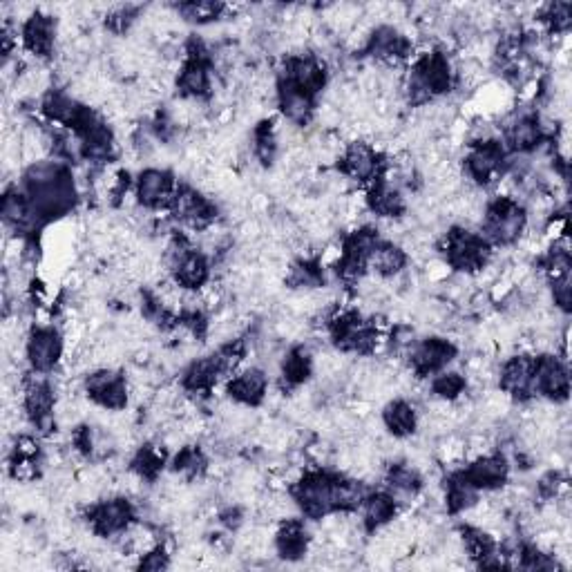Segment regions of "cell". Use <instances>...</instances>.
Instances as JSON below:
<instances>
[{
    "label": "cell",
    "instance_id": "obj_1",
    "mask_svg": "<svg viewBox=\"0 0 572 572\" xmlns=\"http://www.w3.org/2000/svg\"><path fill=\"white\" fill-rule=\"evenodd\" d=\"M443 251L447 257V266H452L459 273L474 275L481 273L490 264L492 244L483 235H476L459 226L445 235Z\"/></svg>",
    "mask_w": 572,
    "mask_h": 572
},
{
    "label": "cell",
    "instance_id": "obj_2",
    "mask_svg": "<svg viewBox=\"0 0 572 572\" xmlns=\"http://www.w3.org/2000/svg\"><path fill=\"white\" fill-rule=\"evenodd\" d=\"M483 233L490 244L510 246L528 228V213L512 197H497L483 211Z\"/></svg>",
    "mask_w": 572,
    "mask_h": 572
},
{
    "label": "cell",
    "instance_id": "obj_3",
    "mask_svg": "<svg viewBox=\"0 0 572 572\" xmlns=\"http://www.w3.org/2000/svg\"><path fill=\"white\" fill-rule=\"evenodd\" d=\"M333 481L336 476L329 472H307L293 483L291 497L309 519L322 521L333 514Z\"/></svg>",
    "mask_w": 572,
    "mask_h": 572
},
{
    "label": "cell",
    "instance_id": "obj_4",
    "mask_svg": "<svg viewBox=\"0 0 572 572\" xmlns=\"http://www.w3.org/2000/svg\"><path fill=\"white\" fill-rule=\"evenodd\" d=\"M23 409L27 421H30L38 434L50 436L56 427V394L50 380H45L43 374H34L25 380L23 385Z\"/></svg>",
    "mask_w": 572,
    "mask_h": 572
},
{
    "label": "cell",
    "instance_id": "obj_5",
    "mask_svg": "<svg viewBox=\"0 0 572 572\" xmlns=\"http://www.w3.org/2000/svg\"><path fill=\"white\" fill-rule=\"evenodd\" d=\"M85 394L106 412H123L130 400V385L123 371L103 367L85 378Z\"/></svg>",
    "mask_w": 572,
    "mask_h": 572
},
{
    "label": "cell",
    "instance_id": "obj_6",
    "mask_svg": "<svg viewBox=\"0 0 572 572\" xmlns=\"http://www.w3.org/2000/svg\"><path fill=\"white\" fill-rule=\"evenodd\" d=\"M470 152L465 157V175L472 179L476 186H490L492 181L501 179L503 164H505V150L497 139L470 143Z\"/></svg>",
    "mask_w": 572,
    "mask_h": 572
},
{
    "label": "cell",
    "instance_id": "obj_7",
    "mask_svg": "<svg viewBox=\"0 0 572 572\" xmlns=\"http://www.w3.org/2000/svg\"><path fill=\"white\" fill-rule=\"evenodd\" d=\"M88 521L99 537H121L135 523V508L126 497H114L94 503L88 510Z\"/></svg>",
    "mask_w": 572,
    "mask_h": 572
},
{
    "label": "cell",
    "instance_id": "obj_8",
    "mask_svg": "<svg viewBox=\"0 0 572 572\" xmlns=\"http://www.w3.org/2000/svg\"><path fill=\"white\" fill-rule=\"evenodd\" d=\"M170 211H173L175 219L181 224L188 226L190 231L202 233L206 228H211L217 219V208L208 202L204 195H199L195 188H177V195L170 202Z\"/></svg>",
    "mask_w": 572,
    "mask_h": 572
},
{
    "label": "cell",
    "instance_id": "obj_9",
    "mask_svg": "<svg viewBox=\"0 0 572 572\" xmlns=\"http://www.w3.org/2000/svg\"><path fill=\"white\" fill-rule=\"evenodd\" d=\"M454 342L445 338H427L421 342H414V347L409 349V367H412L418 378L441 374V371L450 365L456 358Z\"/></svg>",
    "mask_w": 572,
    "mask_h": 572
},
{
    "label": "cell",
    "instance_id": "obj_10",
    "mask_svg": "<svg viewBox=\"0 0 572 572\" xmlns=\"http://www.w3.org/2000/svg\"><path fill=\"white\" fill-rule=\"evenodd\" d=\"M570 392V376L564 360L552 354L535 358V394L546 396L550 403H566Z\"/></svg>",
    "mask_w": 572,
    "mask_h": 572
},
{
    "label": "cell",
    "instance_id": "obj_11",
    "mask_svg": "<svg viewBox=\"0 0 572 572\" xmlns=\"http://www.w3.org/2000/svg\"><path fill=\"white\" fill-rule=\"evenodd\" d=\"M338 170L351 181L367 184V181H376L380 177V159L367 141L356 139L342 150L338 157Z\"/></svg>",
    "mask_w": 572,
    "mask_h": 572
},
{
    "label": "cell",
    "instance_id": "obj_12",
    "mask_svg": "<svg viewBox=\"0 0 572 572\" xmlns=\"http://www.w3.org/2000/svg\"><path fill=\"white\" fill-rule=\"evenodd\" d=\"M177 188L173 173L161 168H148L137 179V202L150 211L168 208L177 195Z\"/></svg>",
    "mask_w": 572,
    "mask_h": 572
},
{
    "label": "cell",
    "instance_id": "obj_13",
    "mask_svg": "<svg viewBox=\"0 0 572 572\" xmlns=\"http://www.w3.org/2000/svg\"><path fill=\"white\" fill-rule=\"evenodd\" d=\"M499 387L510 398L530 400L535 396V358L517 354L505 360L499 374Z\"/></svg>",
    "mask_w": 572,
    "mask_h": 572
},
{
    "label": "cell",
    "instance_id": "obj_14",
    "mask_svg": "<svg viewBox=\"0 0 572 572\" xmlns=\"http://www.w3.org/2000/svg\"><path fill=\"white\" fill-rule=\"evenodd\" d=\"M25 356L30 367L36 374H47L52 371L63 356V340L59 336V331L54 329H36L30 333V340L25 345Z\"/></svg>",
    "mask_w": 572,
    "mask_h": 572
},
{
    "label": "cell",
    "instance_id": "obj_15",
    "mask_svg": "<svg viewBox=\"0 0 572 572\" xmlns=\"http://www.w3.org/2000/svg\"><path fill=\"white\" fill-rule=\"evenodd\" d=\"M282 81L307 92L309 97H316L318 92L324 90V85H327V70H324V65L311 54L291 56L284 65Z\"/></svg>",
    "mask_w": 572,
    "mask_h": 572
},
{
    "label": "cell",
    "instance_id": "obj_16",
    "mask_svg": "<svg viewBox=\"0 0 572 572\" xmlns=\"http://www.w3.org/2000/svg\"><path fill=\"white\" fill-rule=\"evenodd\" d=\"M476 490H499L508 483L510 465L503 454H483L472 459L470 467L463 472Z\"/></svg>",
    "mask_w": 572,
    "mask_h": 572
},
{
    "label": "cell",
    "instance_id": "obj_17",
    "mask_svg": "<svg viewBox=\"0 0 572 572\" xmlns=\"http://www.w3.org/2000/svg\"><path fill=\"white\" fill-rule=\"evenodd\" d=\"M226 394L233 403L242 407H257L264 403L266 394H269V376L262 369H244L242 374L233 376L226 385Z\"/></svg>",
    "mask_w": 572,
    "mask_h": 572
},
{
    "label": "cell",
    "instance_id": "obj_18",
    "mask_svg": "<svg viewBox=\"0 0 572 572\" xmlns=\"http://www.w3.org/2000/svg\"><path fill=\"white\" fill-rule=\"evenodd\" d=\"M56 43V21L50 14L34 12L23 25V45L36 59H50Z\"/></svg>",
    "mask_w": 572,
    "mask_h": 572
},
{
    "label": "cell",
    "instance_id": "obj_19",
    "mask_svg": "<svg viewBox=\"0 0 572 572\" xmlns=\"http://www.w3.org/2000/svg\"><path fill=\"white\" fill-rule=\"evenodd\" d=\"M275 550L286 561H298L311 548V535L300 519L286 517L275 530Z\"/></svg>",
    "mask_w": 572,
    "mask_h": 572
},
{
    "label": "cell",
    "instance_id": "obj_20",
    "mask_svg": "<svg viewBox=\"0 0 572 572\" xmlns=\"http://www.w3.org/2000/svg\"><path fill=\"white\" fill-rule=\"evenodd\" d=\"M414 70L421 76L432 97H441V94H447L452 90L454 72L443 52L423 54V59L414 65Z\"/></svg>",
    "mask_w": 572,
    "mask_h": 572
},
{
    "label": "cell",
    "instance_id": "obj_21",
    "mask_svg": "<svg viewBox=\"0 0 572 572\" xmlns=\"http://www.w3.org/2000/svg\"><path fill=\"white\" fill-rule=\"evenodd\" d=\"M175 278V284H179L184 291H202L211 278V264H208L206 255L195 249H190L181 260L170 269Z\"/></svg>",
    "mask_w": 572,
    "mask_h": 572
},
{
    "label": "cell",
    "instance_id": "obj_22",
    "mask_svg": "<svg viewBox=\"0 0 572 572\" xmlns=\"http://www.w3.org/2000/svg\"><path fill=\"white\" fill-rule=\"evenodd\" d=\"M219 378H224V371L222 365H219V358L217 354L213 356H206V358H199L195 360L193 365L186 369L184 374V389L190 394H211L215 385L219 383Z\"/></svg>",
    "mask_w": 572,
    "mask_h": 572
},
{
    "label": "cell",
    "instance_id": "obj_23",
    "mask_svg": "<svg viewBox=\"0 0 572 572\" xmlns=\"http://www.w3.org/2000/svg\"><path fill=\"white\" fill-rule=\"evenodd\" d=\"M407 266V253L403 246L394 242H378V246L371 251L367 260V273H374L383 280H394L396 275L405 271Z\"/></svg>",
    "mask_w": 572,
    "mask_h": 572
},
{
    "label": "cell",
    "instance_id": "obj_24",
    "mask_svg": "<svg viewBox=\"0 0 572 572\" xmlns=\"http://www.w3.org/2000/svg\"><path fill=\"white\" fill-rule=\"evenodd\" d=\"M278 103H280V110L286 117V121L293 123V126H307L313 117V110H316L313 97H309L307 92H302L295 88V85L284 83V81H280Z\"/></svg>",
    "mask_w": 572,
    "mask_h": 572
},
{
    "label": "cell",
    "instance_id": "obj_25",
    "mask_svg": "<svg viewBox=\"0 0 572 572\" xmlns=\"http://www.w3.org/2000/svg\"><path fill=\"white\" fill-rule=\"evenodd\" d=\"M398 512V503L389 492L367 494L362 501V526L367 532H376L387 523H392Z\"/></svg>",
    "mask_w": 572,
    "mask_h": 572
},
{
    "label": "cell",
    "instance_id": "obj_26",
    "mask_svg": "<svg viewBox=\"0 0 572 572\" xmlns=\"http://www.w3.org/2000/svg\"><path fill=\"white\" fill-rule=\"evenodd\" d=\"M41 110L50 121L74 128L76 123H79L81 114L85 112V106H81V103L70 97V94H65L61 90H50L45 94Z\"/></svg>",
    "mask_w": 572,
    "mask_h": 572
},
{
    "label": "cell",
    "instance_id": "obj_27",
    "mask_svg": "<svg viewBox=\"0 0 572 572\" xmlns=\"http://www.w3.org/2000/svg\"><path fill=\"white\" fill-rule=\"evenodd\" d=\"M383 425L394 438H407L418 429V414L412 403L398 398L383 409Z\"/></svg>",
    "mask_w": 572,
    "mask_h": 572
},
{
    "label": "cell",
    "instance_id": "obj_28",
    "mask_svg": "<svg viewBox=\"0 0 572 572\" xmlns=\"http://www.w3.org/2000/svg\"><path fill=\"white\" fill-rule=\"evenodd\" d=\"M311 374H313V356L304 347L291 349L289 354H286V358L282 360L280 385L284 392L286 389L302 387L304 383H307Z\"/></svg>",
    "mask_w": 572,
    "mask_h": 572
},
{
    "label": "cell",
    "instance_id": "obj_29",
    "mask_svg": "<svg viewBox=\"0 0 572 572\" xmlns=\"http://www.w3.org/2000/svg\"><path fill=\"white\" fill-rule=\"evenodd\" d=\"M479 501V490L467 481V476L452 474L445 483V510L450 514H463Z\"/></svg>",
    "mask_w": 572,
    "mask_h": 572
},
{
    "label": "cell",
    "instance_id": "obj_30",
    "mask_svg": "<svg viewBox=\"0 0 572 572\" xmlns=\"http://www.w3.org/2000/svg\"><path fill=\"white\" fill-rule=\"evenodd\" d=\"M166 465V450L161 445H143L132 459V472H135L141 481H157L161 470Z\"/></svg>",
    "mask_w": 572,
    "mask_h": 572
},
{
    "label": "cell",
    "instance_id": "obj_31",
    "mask_svg": "<svg viewBox=\"0 0 572 572\" xmlns=\"http://www.w3.org/2000/svg\"><path fill=\"white\" fill-rule=\"evenodd\" d=\"M208 470V459L197 445L181 447L173 461V474L184 476V479H199Z\"/></svg>",
    "mask_w": 572,
    "mask_h": 572
},
{
    "label": "cell",
    "instance_id": "obj_32",
    "mask_svg": "<svg viewBox=\"0 0 572 572\" xmlns=\"http://www.w3.org/2000/svg\"><path fill=\"white\" fill-rule=\"evenodd\" d=\"M286 282L291 284V289H298V291H313V289H320L322 282H324V275L318 262L313 260H298L295 264H291L289 269V278Z\"/></svg>",
    "mask_w": 572,
    "mask_h": 572
},
{
    "label": "cell",
    "instance_id": "obj_33",
    "mask_svg": "<svg viewBox=\"0 0 572 572\" xmlns=\"http://www.w3.org/2000/svg\"><path fill=\"white\" fill-rule=\"evenodd\" d=\"M467 389V380L459 371H441L432 383V394L438 400H447V403H456Z\"/></svg>",
    "mask_w": 572,
    "mask_h": 572
},
{
    "label": "cell",
    "instance_id": "obj_34",
    "mask_svg": "<svg viewBox=\"0 0 572 572\" xmlns=\"http://www.w3.org/2000/svg\"><path fill=\"white\" fill-rule=\"evenodd\" d=\"M224 12H226V5L222 3H184L177 7V14L184 18V21L197 23V25L215 23L222 18Z\"/></svg>",
    "mask_w": 572,
    "mask_h": 572
},
{
    "label": "cell",
    "instance_id": "obj_35",
    "mask_svg": "<svg viewBox=\"0 0 572 572\" xmlns=\"http://www.w3.org/2000/svg\"><path fill=\"white\" fill-rule=\"evenodd\" d=\"M570 16H572V7L568 3H555V5H548L546 12H543L541 21L546 23L552 32H568L570 27Z\"/></svg>",
    "mask_w": 572,
    "mask_h": 572
},
{
    "label": "cell",
    "instance_id": "obj_36",
    "mask_svg": "<svg viewBox=\"0 0 572 572\" xmlns=\"http://www.w3.org/2000/svg\"><path fill=\"white\" fill-rule=\"evenodd\" d=\"M170 566V555L164 546H155L148 552H143L141 561L137 564L139 570H164Z\"/></svg>",
    "mask_w": 572,
    "mask_h": 572
},
{
    "label": "cell",
    "instance_id": "obj_37",
    "mask_svg": "<svg viewBox=\"0 0 572 572\" xmlns=\"http://www.w3.org/2000/svg\"><path fill=\"white\" fill-rule=\"evenodd\" d=\"M552 298H555V304L561 311H570V273L561 275V278H552Z\"/></svg>",
    "mask_w": 572,
    "mask_h": 572
}]
</instances>
